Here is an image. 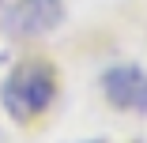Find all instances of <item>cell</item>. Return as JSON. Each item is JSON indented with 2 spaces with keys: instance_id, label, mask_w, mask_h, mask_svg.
I'll use <instances>...</instances> for the list:
<instances>
[{
  "instance_id": "cell-1",
  "label": "cell",
  "mask_w": 147,
  "mask_h": 143,
  "mask_svg": "<svg viewBox=\"0 0 147 143\" xmlns=\"http://www.w3.org/2000/svg\"><path fill=\"white\" fill-rule=\"evenodd\" d=\"M53 98H57V72L42 56L19 60L8 72L4 87H0V105H4L8 117L19 121V124H30L34 117H42L53 105Z\"/></svg>"
},
{
  "instance_id": "cell-2",
  "label": "cell",
  "mask_w": 147,
  "mask_h": 143,
  "mask_svg": "<svg viewBox=\"0 0 147 143\" xmlns=\"http://www.w3.org/2000/svg\"><path fill=\"white\" fill-rule=\"evenodd\" d=\"M102 94L109 105L147 117V72L136 64H113L102 75Z\"/></svg>"
},
{
  "instance_id": "cell-3",
  "label": "cell",
  "mask_w": 147,
  "mask_h": 143,
  "mask_svg": "<svg viewBox=\"0 0 147 143\" xmlns=\"http://www.w3.org/2000/svg\"><path fill=\"white\" fill-rule=\"evenodd\" d=\"M61 23H64V4L61 0H19V4L4 15L8 34H15V38L53 34Z\"/></svg>"
},
{
  "instance_id": "cell-4",
  "label": "cell",
  "mask_w": 147,
  "mask_h": 143,
  "mask_svg": "<svg viewBox=\"0 0 147 143\" xmlns=\"http://www.w3.org/2000/svg\"><path fill=\"white\" fill-rule=\"evenodd\" d=\"M87 143H102V139H87Z\"/></svg>"
}]
</instances>
